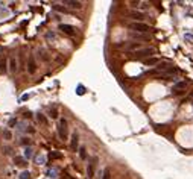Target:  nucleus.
Instances as JSON below:
<instances>
[{
    "label": "nucleus",
    "mask_w": 193,
    "mask_h": 179,
    "mask_svg": "<svg viewBox=\"0 0 193 179\" xmlns=\"http://www.w3.org/2000/svg\"><path fill=\"white\" fill-rule=\"evenodd\" d=\"M129 29L137 30L138 34H148V32L151 30V26L146 24V23H143V21H134V23L129 24Z\"/></svg>",
    "instance_id": "1"
},
{
    "label": "nucleus",
    "mask_w": 193,
    "mask_h": 179,
    "mask_svg": "<svg viewBox=\"0 0 193 179\" xmlns=\"http://www.w3.org/2000/svg\"><path fill=\"white\" fill-rule=\"evenodd\" d=\"M58 135L61 140H65L67 138V120L65 118H61L58 124Z\"/></svg>",
    "instance_id": "2"
},
{
    "label": "nucleus",
    "mask_w": 193,
    "mask_h": 179,
    "mask_svg": "<svg viewBox=\"0 0 193 179\" xmlns=\"http://www.w3.org/2000/svg\"><path fill=\"white\" fill-rule=\"evenodd\" d=\"M154 53H155V49L154 47H144V49H140V50L134 52L135 58H146V56H151V55H154Z\"/></svg>",
    "instance_id": "3"
},
{
    "label": "nucleus",
    "mask_w": 193,
    "mask_h": 179,
    "mask_svg": "<svg viewBox=\"0 0 193 179\" xmlns=\"http://www.w3.org/2000/svg\"><path fill=\"white\" fill-rule=\"evenodd\" d=\"M35 70H37L35 58H34V55H31V56L28 58V71L31 73V75H34V73H35Z\"/></svg>",
    "instance_id": "4"
},
{
    "label": "nucleus",
    "mask_w": 193,
    "mask_h": 179,
    "mask_svg": "<svg viewBox=\"0 0 193 179\" xmlns=\"http://www.w3.org/2000/svg\"><path fill=\"white\" fill-rule=\"evenodd\" d=\"M96 164H97V158L94 156L91 160V162L88 164V169H87V175H88V178H93L94 176V169H96Z\"/></svg>",
    "instance_id": "5"
},
{
    "label": "nucleus",
    "mask_w": 193,
    "mask_h": 179,
    "mask_svg": "<svg viewBox=\"0 0 193 179\" xmlns=\"http://www.w3.org/2000/svg\"><path fill=\"white\" fill-rule=\"evenodd\" d=\"M59 30H62V32H65V34H69V35H73L75 34V28H73L72 24H65V23H61L59 24Z\"/></svg>",
    "instance_id": "6"
},
{
    "label": "nucleus",
    "mask_w": 193,
    "mask_h": 179,
    "mask_svg": "<svg viewBox=\"0 0 193 179\" xmlns=\"http://www.w3.org/2000/svg\"><path fill=\"white\" fill-rule=\"evenodd\" d=\"M78 143H79V135L76 134H72V141H70V149L73 150V152H76V149H78Z\"/></svg>",
    "instance_id": "7"
},
{
    "label": "nucleus",
    "mask_w": 193,
    "mask_h": 179,
    "mask_svg": "<svg viewBox=\"0 0 193 179\" xmlns=\"http://www.w3.org/2000/svg\"><path fill=\"white\" fill-rule=\"evenodd\" d=\"M64 5L69 6V8H75V9L82 8V3H81V2H76V0H65Z\"/></svg>",
    "instance_id": "8"
},
{
    "label": "nucleus",
    "mask_w": 193,
    "mask_h": 179,
    "mask_svg": "<svg viewBox=\"0 0 193 179\" xmlns=\"http://www.w3.org/2000/svg\"><path fill=\"white\" fill-rule=\"evenodd\" d=\"M129 17L135 18V20H144V14H143V12H140V11H132V12H129Z\"/></svg>",
    "instance_id": "9"
},
{
    "label": "nucleus",
    "mask_w": 193,
    "mask_h": 179,
    "mask_svg": "<svg viewBox=\"0 0 193 179\" xmlns=\"http://www.w3.org/2000/svg\"><path fill=\"white\" fill-rule=\"evenodd\" d=\"M58 175H59V170H58V169H55V167L47 170V176H49L50 179H56V178H58Z\"/></svg>",
    "instance_id": "10"
},
{
    "label": "nucleus",
    "mask_w": 193,
    "mask_h": 179,
    "mask_svg": "<svg viewBox=\"0 0 193 179\" xmlns=\"http://www.w3.org/2000/svg\"><path fill=\"white\" fill-rule=\"evenodd\" d=\"M132 37L135 39H140V41H148V39H151V37L148 34H132Z\"/></svg>",
    "instance_id": "11"
},
{
    "label": "nucleus",
    "mask_w": 193,
    "mask_h": 179,
    "mask_svg": "<svg viewBox=\"0 0 193 179\" xmlns=\"http://www.w3.org/2000/svg\"><path fill=\"white\" fill-rule=\"evenodd\" d=\"M158 64H160L158 58H148V59H144V65H158Z\"/></svg>",
    "instance_id": "12"
},
{
    "label": "nucleus",
    "mask_w": 193,
    "mask_h": 179,
    "mask_svg": "<svg viewBox=\"0 0 193 179\" xmlns=\"http://www.w3.org/2000/svg\"><path fill=\"white\" fill-rule=\"evenodd\" d=\"M14 162H15V165H18V167H23V165L28 164V162H26V160H24V158H22V156H14Z\"/></svg>",
    "instance_id": "13"
},
{
    "label": "nucleus",
    "mask_w": 193,
    "mask_h": 179,
    "mask_svg": "<svg viewBox=\"0 0 193 179\" xmlns=\"http://www.w3.org/2000/svg\"><path fill=\"white\" fill-rule=\"evenodd\" d=\"M185 87H187V82H176L174 85V91L178 93L179 90H185Z\"/></svg>",
    "instance_id": "14"
},
{
    "label": "nucleus",
    "mask_w": 193,
    "mask_h": 179,
    "mask_svg": "<svg viewBox=\"0 0 193 179\" xmlns=\"http://www.w3.org/2000/svg\"><path fill=\"white\" fill-rule=\"evenodd\" d=\"M9 70L12 73H15L18 68H17V61H15V58H9Z\"/></svg>",
    "instance_id": "15"
},
{
    "label": "nucleus",
    "mask_w": 193,
    "mask_h": 179,
    "mask_svg": "<svg viewBox=\"0 0 193 179\" xmlns=\"http://www.w3.org/2000/svg\"><path fill=\"white\" fill-rule=\"evenodd\" d=\"M49 158H50V160H61V158H62V153H59V152H50V153H49Z\"/></svg>",
    "instance_id": "16"
},
{
    "label": "nucleus",
    "mask_w": 193,
    "mask_h": 179,
    "mask_svg": "<svg viewBox=\"0 0 193 179\" xmlns=\"http://www.w3.org/2000/svg\"><path fill=\"white\" fill-rule=\"evenodd\" d=\"M35 162L40 164V165L46 164V156H44V155H37V156H35Z\"/></svg>",
    "instance_id": "17"
},
{
    "label": "nucleus",
    "mask_w": 193,
    "mask_h": 179,
    "mask_svg": "<svg viewBox=\"0 0 193 179\" xmlns=\"http://www.w3.org/2000/svg\"><path fill=\"white\" fill-rule=\"evenodd\" d=\"M31 158H32V149L26 147L24 149V160H31Z\"/></svg>",
    "instance_id": "18"
},
{
    "label": "nucleus",
    "mask_w": 193,
    "mask_h": 179,
    "mask_svg": "<svg viewBox=\"0 0 193 179\" xmlns=\"http://www.w3.org/2000/svg\"><path fill=\"white\" fill-rule=\"evenodd\" d=\"M102 179H111L110 169H105V170H103V173H102Z\"/></svg>",
    "instance_id": "19"
},
{
    "label": "nucleus",
    "mask_w": 193,
    "mask_h": 179,
    "mask_svg": "<svg viewBox=\"0 0 193 179\" xmlns=\"http://www.w3.org/2000/svg\"><path fill=\"white\" fill-rule=\"evenodd\" d=\"M37 118H38V122H41L43 124H47V120L44 118V115H43V114H37Z\"/></svg>",
    "instance_id": "20"
},
{
    "label": "nucleus",
    "mask_w": 193,
    "mask_h": 179,
    "mask_svg": "<svg viewBox=\"0 0 193 179\" xmlns=\"http://www.w3.org/2000/svg\"><path fill=\"white\" fill-rule=\"evenodd\" d=\"M20 179H31V173H29V171H22Z\"/></svg>",
    "instance_id": "21"
},
{
    "label": "nucleus",
    "mask_w": 193,
    "mask_h": 179,
    "mask_svg": "<svg viewBox=\"0 0 193 179\" xmlns=\"http://www.w3.org/2000/svg\"><path fill=\"white\" fill-rule=\"evenodd\" d=\"M76 93H78L79 96H82L84 93H85V88L82 87V85H78V88H76Z\"/></svg>",
    "instance_id": "22"
},
{
    "label": "nucleus",
    "mask_w": 193,
    "mask_h": 179,
    "mask_svg": "<svg viewBox=\"0 0 193 179\" xmlns=\"http://www.w3.org/2000/svg\"><path fill=\"white\" fill-rule=\"evenodd\" d=\"M79 156H81L82 160H85V158H87V153H85V147H81V149H79Z\"/></svg>",
    "instance_id": "23"
},
{
    "label": "nucleus",
    "mask_w": 193,
    "mask_h": 179,
    "mask_svg": "<svg viewBox=\"0 0 193 179\" xmlns=\"http://www.w3.org/2000/svg\"><path fill=\"white\" fill-rule=\"evenodd\" d=\"M184 39H185V41H189V43H193V35L192 34H185L184 35Z\"/></svg>",
    "instance_id": "24"
},
{
    "label": "nucleus",
    "mask_w": 193,
    "mask_h": 179,
    "mask_svg": "<svg viewBox=\"0 0 193 179\" xmlns=\"http://www.w3.org/2000/svg\"><path fill=\"white\" fill-rule=\"evenodd\" d=\"M50 117H52V118H56V117H58V111H56V108L50 109Z\"/></svg>",
    "instance_id": "25"
},
{
    "label": "nucleus",
    "mask_w": 193,
    "mask_h": 179,
    "mask_svg": "<svg viewBox=\"0 0 193 179\" xmlns=\"http://www.w3.org/2000/svg\"><path fill=\"white\" fill-rule=\"evenodd\" d=\"M46 38H47V39H55L56 35L53 34V32H47V34H46Z\"/></svg>",
    "instance_id": "26"
},
{
    "label": "nucleus",
    "mask_w": 193,
    "mask_h": 179,
    "mask_svg": "<svg viewBox=\"0 0 193 179\" xmlns=\"http://www.w3.org/2000/svg\"><path fill=\"white\" fill-rule=\"evenodd\" d=\"M3 135H5V138H6V140H11V137H12L9 131H5V132H3Z\"/></svg>",
    "instance_id": "27"
},
{
    "label": "nucleus",
    "mask_w": 193,
    "mask_h": 179,
    "mask_svg": "<svg viewBox=\"0 0 193 179\" xmlns=\"http://www.w3.org/2000/svg\"><path fill=\"white\" fill-rule=\"evenodd\" d=\"M0 71H6V65H5V61H0Z\"/></svg>",
    "instance_id": "28"
},
{
    "label": "nucleus",
    "mask_w": 193,
    "mask_h": 179,
    "mask_svg": "<svg viewBox=\"0 0 193 179\" xmlns=\"http://www.w3.org/2000/svg\"><path fill=\"white\" fill-rule=\"evenodd\" d=\"M22 144H23V146H26V144H28V146H29V144H31V141H29V138H23V140H22Z\"/></svg>",
    "instance_id": "29"
},
{
    "label": "nucleus",
    "mask_w": 193,
    "mask_h": 179,
    "mask_svg": "<svg viewBox=\"0 0 193 179\" xmlns=\"http://www.w3.org/2000/svg\"><path fill=\"white\" fill-rule=\"evenodd\" d=\"M17 123V120H15V118H11V120H9V126H14Z\"/></svg>",
    "instance_id": "30"
},
{
    "label": "nucleus",
    "mask_w": 193,
    "mask_h": 179,
    "mask_svg": "<svg viewBox=\"0 0 193 179\" xmlns=\"http://www.w3.org/2000/svg\"><path fill=\"white\" fill-rule=\"evenodd\" d=\"M5 153L9 155V153H11V149H9V147H5Z\"/></svg>",
    "instance_id": "31"
},
{
    "label": "nucleus",
    "mask_w": 193,
    "mask_h": 179,
    "mask_svg": "<svg viewBox=\"0 0 193 179\" xmlns=\"http://www.w3.org/2000/svg\"><path fill=\"white\" fill-rule=\"evenodd\" d=\"M29 97H31V96H29V94H24V96H23V97H22V99H23V100H26V99H29Z\"/></svg>",
    "instance_id": "32"
}]
</instances>
